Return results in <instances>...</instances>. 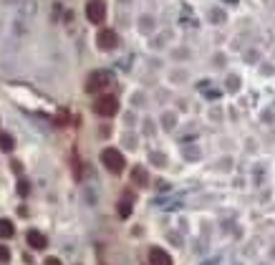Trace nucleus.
<instances>
[{
	"instance_id": "5",
	"label": "nucleus",
	"mask_w": 275,
	"mask_h": 265,
	"mask_svg": "<svg viewBox=\"0 0 275 265\" xmlns=\"http://www.w3.org/2000/svg\"><path fill=\"white\" fill-rule=\"evenodd\" d=\"M96 41H98V48L101 51H111V48H117V43H119V38H117V33H114V31H101Z\"/></svg>"
},
{
	"instance_id": "7",
	"label": "nucleus",
	"mask_w": 275,
	"mask_h": 265,
	"mask_svg": "<svg viewBox=\"0 0 275 265\" xmlns=\"http://www.w3.org/2000/svg\"><path fill=\"white\" fill-rule=\"evenodd\" d=\"M149 263L152 265H172V258H169V253H164L162 247H152L149 250Z\"/></svg>"
},
{
	"instance_id": "4",
	"label": "nucleus",
	"mask_w": 275,
	"mask_h": 265,
	"mask_svg": "<svg viewBox=\"0 0 275 265\" xmlns=\"http://www.w3.org/2000/svg\"><path fill=\"white\" fill-rule=\"evenodd\" d=\"M86 18H89L91 23H104L106 20V5L104 0H89V5H86Z\"/></svg>"
},
{
	"instance_id": "3",
	"label": "nucleus",
	"mask_w": 275,
	"mask_h": 265,
	"mask_svg": "<svg viewBox=\"0 0 275 265\" xmlns=\"http://www.w3.org/2000/svg\"><path fill=\"white\" fill-rule=\"evenodd\" d=\"M109 83H111V73L94 71L91 76H89V81H86V91H89V94H98V91H104Z\"/></svg>"
},
{
	"instance_id": "11",
	"label": "nucleus",
	"mask_w": 275,
	"mask_h": 265,
	"mask_svg": "<svg viewBox=\"0 0 275 265\" xmlns=\"http://www.w3.org/2000/svg\"><path fill=\"white\" fill-rule=\"evenodd\" d=\"M132 180H134L137 184H147V182H149V177H147V172H144L141 167H134V172H132Z\"/></svg>"
},
{
	"instance_id": "14",
	"label": "nucleus",
	"mask_w": 275,
	"mask_h": 265,
	"mask_svg": "<svg viewBox=\"0 0 275 265\" xmlns=\"http://www.w3.org/2000/svg\"><path fill=\"white\" fill-rule=\"evenodd\" d=\"M46 265H61V260H59V258H48Z\"/></svg>"
},
{
	"instance_id": "2",
	"label": "nucleus",
	"mask_w": 275,
	"mask_h": 265,
	"mask_svg": "<svg viewBox=\"0 0 275 265\" xmlns=\"http://www.w3.org/2000/svg\"><path fill=\"white\" fill-rule=\"evenodd\" d=\"M101 162H104V167L109 169V172H114V174H119L121 169H124V157H121V152L119 149H104L101 152Z\"/></svg>"
},
{
	"instance_id": "12",
	"label": "nucleus",
	"mask_w": 275,
	"mask_h": 265,
	"mask_svg": "<svg viewBox=\"0 0 275 265\" xmlns=\"http://www.w3.org/2000/svg\"><path fill=\"white\" fill-rule=\"evenodd\" d=\"M10 260V250L5 245H0V263H8Z\"/></svg>"
},
{
	"instance_id": "1",
	"label": "nucleus",
	"mask_w": 275,
	"mask_h": 265,
	"mask_svg": "<svg viewBox=\"0 0 275 265\" xmlns=\"http://www.w3.org/2000/svg\"><path fill=\"white\" fill-rule=\"evenodd\" d=\"M94 111H96L98 116H114V114L119 111V101H117V96H111V94L98 96V99L94 101Z\"/></svg>"
},
{
	"instance_id": "8",
	"label": "nucleus",
	"mask_w": 275,
	"mask_h": 265,
	"mask_svg": "<svg viewBox=\"0 0 275 265\" xmlns=\"http://www.w3.org/2000/svg\"><path fill=\"white\" fill-rule=\"evenodd\" d=\"M13 146H16V139L10 134H0V152H13Z\"/></svg>"
},
{
	"instance_id": "13",
	"label": "nucleus",
	"mask_w": 275,
	"mask_h": 265,
	"mask_svg": "<svg viewBox=\"0 0 275 265\" xmlns=\"http://www.w3.org/2000/svg\"><path fill=\"white\" fill-rule=\"evenodd\" d=\"M28 189H31V187H28V182L20 180V182H18V195H28Z\"/></svg>"
},
{
	"instance_id": "10",
	"label": "nucleus",
	"mask_w": 275,
	"mask_h": 265,
	"mask_svg": "<svg viewBox=\"0 0 275 265\" xmlns=\"http://www.w3.org/2000/svg\"><path fill=\"white\" fill-rule=\"evenodd\" d=\"M119 215L121 217H129V215H132V197H121V202H119Z\"/></svg>"
},
{
	"instance_id": "6",
	"label": "nucleus",
	"mask_w": 275,
	"mask_h": 265,
	"mask_svg": "<svg viewBox=\"0 0 275 265\" xmlns=\"http://www.w3.org/2000/svg\"><path fill=\"white\" fill-rule=\"evenodd\" d=\"M25 240H28V245H31L33 250H43L48 245V240H46V235L43 232H38V230H28V235H25Z\"/></svg>"
},
{
	"instance_id": "9",
	"label": "nucleus",
	"mask_w": 275,
	"mask_h": 265,
	"mask_svg": "<svg viewBox=\"0 0 275 265\" xmlns=\"http://www.w3.org/2000/svg\"><path fill=\"white\" fill-rule=\"evenodd\" d=\"M13 232H16V227L10 220H0V238H13Z\"/></svg>"
}]
</instances>
